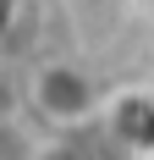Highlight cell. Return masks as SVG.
I'll list each match as a JSON object with an SVG mask.
<instances>
[{"instance_id":"obj_1","label":"cell","mask_w":154,"mask_h":160,"mask_svg":"<svg viewBox=\"0 0 154 160\" xmlns=\"http://www.w3.org/2000/svg\"><path fill=\"white\" fill-rule=\"evenodd\" d=\"M22 105L50 132H83L105 116V83L83 61L50 55V61H33L28 83H22Z\"/></svg>"}]
</instances>
